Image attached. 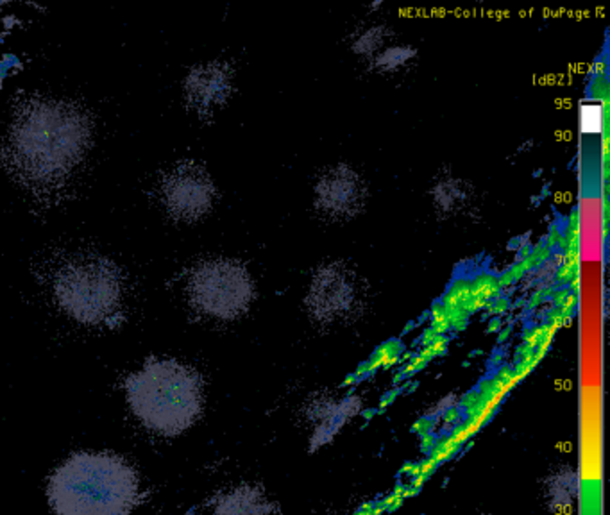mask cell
<instances>
[{"label": "cell", "instance_id": "6da1fadb", "mask_svg": "<svg viewBox=\"0 0 610 515\" xmlns=\"http://www.w3.org/2000/svg\"><path fill=\"white\" fill-rule=\"evenodd\" d=\"M92 146V122L70 101L35 99L13 116L4 138L9 174L33 194L57 192L81 167Z\"/></svg>", "mask_w": 610, "mask_h": 515}, {"label": "cell", "instance_id": "7a4b0ae2", "mask_svg": "<svg viewBox=\"0 0 610 515\" xmlns=\"http://www.w3.org/2000/svg\"><path fill=\"white\" fill-rule=\"evenodd\" d=\"M140 498L137 470L113 453H76L47 485L54 515H131Z\"/></svg>", "mask_w": 610, "mask_h": 515}, {"label": "cell", "instance_id": "3957f363", "mask_svg": "<svg viewBox=\"0 0 610 515\" xmlns=\"http://www.w3.org/2000/svg\"><path fill=\"white\" fill-rule=\"evenodd\" d=\"M131 412L153 433L178 437L203 412L199 374L178 360L151 358L126 379Z\"/></svg>", "mask_w": 610, "mask_h": 515}, {"label": "cell", "instance_id": "277c9868", "mask_svg": "<svg viewBox=\"0 0 610 515\" xmlns=\"http://www.w3.org/2000/svg\"><path fill=\"white\" fill-rule=\"evenodd\" d=\"M52 292L57 307L85 326H101L122 305V279L117 267L101 257L66 259L56 272Z\"/></svg>", "mask_w": 610, "mask_h": 515}, {"label": "cell", "instance_id": "5b68a950", "mask_svg": "<svg viewBox=\"0 0 610 515\" xmlns=\"http://www.w3.org/2000/svg\"><path fill=\"white\" fill-rule=\"evenodd\" d=\"M187 294L190 305L206 317L233 320L251 307L255 283L240 261L209 258L190 272Z\"/></svg>", "mask_w": 610, "mask_h": 515}, {"label": "cell", "instance_id": "8992f818", "mask_svg": "<svg viewBox=\"0 0 610 515\" xmlns=\"http://www.w3.org/2000/svg\"><path fill=\"white\" fill-rule=\"evenodd\" d=\"M369 201V185L351 165L337 163L326 167L313 181L311 207L326 222H350Z\"/></svg>", "mask_w": 610, "mask_h": 515}, {"label": "cell", "instance_id": "52a82bcc", "mask_svg": "<svg viewBox=\"0 0 610 515\" xmlns=\"http://www.w3.org/2000/svg\"><path fill=\"white\" fill-rule=\"evenodd\" d=\"M365 283L350 265L330 261L310 278L306 305L322 320L344 318L363 303Z\"/></svg>", "mask_w": 610, "mask_h": 515}, {"label": "cell", "instance_id": "ba28073f", "mask_svg": "<svg viewBox=\"0 0 610 515\" xmlns=\"http://www.w3.org/2000/svg\"><path fill=\"white\" fill-rule=\"evenodd\" d=\"M159 197L170 217L183 222H196L213 209L217 188L206 168L190 161L174 167L163 177Z\"/></svg>", "mask_w": 610, "mask_h": 515}, {"label": "cell", "instance_id": "9c48e42d", "mask_svg": "<svg viewBox=\"0 0 610 515\" xmlns=\"http://www.w3.org/2000/svg\"><path fill=\"white\" fill-rule=\"evenodd\" d=\"M235 72L226 61H209L196 66L185 79L187 104L201 116L215 115L233 96Z\"/></svg>", "mask_w": 610, "mask_h": 515}, {"label": "cell", "instance_id": "30bf717a", "mask_svg": "<svg viewBox=\"0 0 610 515\" xmlns=\"http://www.w3.org/2000/svg\"><path fill=\"white\" fill-rule=\"evenodd\" d=\"M432 203L444 218H463L476 207V192L458 176H441L432 187Z\"/></svg>", "mask_w": 610, "mask_h": 515}, {"label": "cell", "instance_id": "8fae6325", "mask_svg": "<svg viewBox=\"0 0 610 515\" xmlns=\"http://www.w3.org/2000/svg\"><path fill=\"white\" fill-rule=\"evenodd\" d=\"M413 59V51L408 45L391 44L387 49L372 57V65L380 72H398Z\"/></svg>", "mask_w": 610, "mask_h": 515}]
</instances>
